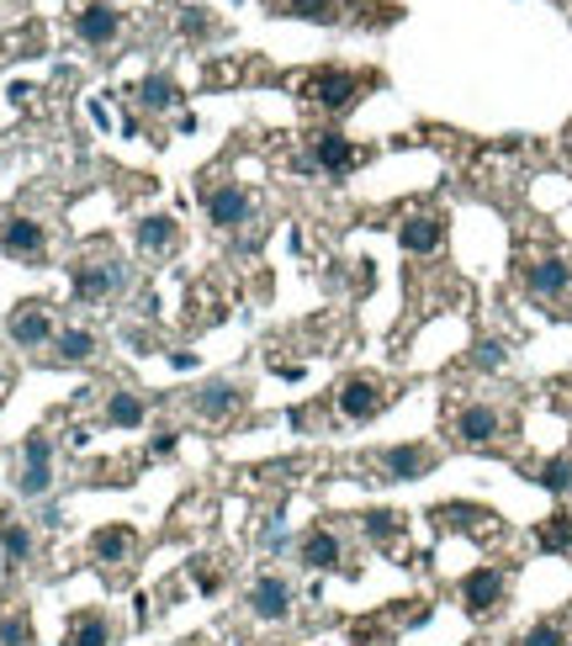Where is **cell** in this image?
Returning a JSON list of instances; mask_svg holds the SVG:
<instances>
[{"mask_svg":"<svg viewBox=\"0 0 572 646\" xmlns=\"http://www.w3.org/2000/svg\"><path fill=\"white\" fill-rule=\"evenodd\" d=\"M535 482L547 488V493H572V455H551L535 466Z\"/></svg>","mask_w":572,"mask_h":646,"instance_id":"f1b7e54d","label":"cell"},{"mask_svg":"<svg viewBox=\"0 0 572 646\" xmlns=\"http://www.w3.org/2000/svg\"><path fill=\"white\" fill-rule=\"evenodd\" d=\"M503 360H509L503 339H477V345H472V366H477V371H503Z\"/></svg>","mask_w":572,"mask_h":646,"instance_id":"d6a6232c","label":"cell"},{"mask_svg":"<svg viewBox=\"0 0 572 646\" xmlns=\"http://www.w3.org/2000/svg\"><path fill=\"white\" fill-rule=\"evenodd\" d=\"M196 202H202V213L213 228H238V223H249V192L238 186V181H207V186H196Z\"/></svg>","mask_w":572,"mask_h":646,"instance_id":"30bf717a","label":"cell"},{"mask_svg":"<svg viewBox=\"0 0 572 646\" xmlns=\"http://www.w3.org/2000/svg\"><path fill=\"white\" fill-rule=\"evenodd\" d=\"M503 434H509V413H503L499 403L472 398V403H461L451 413V440L456 445H467V451H493Z\"/></svg>","mask_w":572,"mask_h":646,"instance_id":"7a4b0ae2","label":"cell"},{"mask_svg":"<svg viewBox=\"0 0 572 646\" xmlns=\"http://www.w3.org/2000/svg\"><path fill=\"white\" fill-rule=\"evenodd\" d=\"M143 419H149V408H143L139 392H112L106 398V424L112 430H139Z\"/></svg>","mask_w":572,"mask_h":646,"instance_id":"d4e9b609","label":"cell"},{"mask_svg":"<svg viewBox=\"0 0 572 646\" xmlns=\"http://www.w3.org/2000/svg\"><path fill=\"white\" fill-rule=\"evenodd\" d=\"M53 488V440L43 430H32L17 451V493L22 499H48Z\"/></svg>","mask_w":572,"mask_h":646,"instance_id":"52a82bcc","label":"cell"},{"mask_svg":"<svg viewBox=\"0 0 572 646\" xmlns=\"http://www.w3.org/2000/svg\"><path fill=\"white\" fill-rule=\"evenodd\" d=\"M127 281H133V270H127V260L122 255H106L101 244L95 249H85L80 260L70 265V291L74 303H112V297H122L127 291Z\"/></svg>","mask_w":572,"mask_h":646,"instance_id":"6da1fadb","label":"cell"},{"mask_svg":"<svg viewBox=\"0 0 572 646\" xmlns=\"http://www.w3.org/2000/svg\"><path fill=\"white\" fill-rule=\"evenodd\" d=\"M170 451H175V430H160L149 440V455H170Z\"/></svg>","mask_w":572,"mask_h":646,"instance_id":"e575fe53","label":"cell"},{"mask_svg":"<svg viewBox=\"0 0 572 646\" xmlns=\"http://www.w3.org/2000/svg\"><path fill=\"white\" fill-rule=\"evenodd\" d=\"M181 32H186V38H213L217 22L213 17H202L196 6H186V11H181Z\"/></svg>","mask_w":572,"mask_h":646,"instance_id":"836d02e7","label":"cell"},{"mask_svg":"<svg viewBox=\"0 0 572 646\" xmlns=\"http://www.w3.org/2000/svg\"><path fill=\"white\" fill-rule=\"evenodd\" d=\"M398 244H404L408 255H435L440 244H446V217L440 213H408L398 223Z\"/></svg>","mask_w":572,"mask_h":646,"instance_id":"ac0fdd59","label":"cell"},{"mask_svg":"<svg viewBox=\"0 0 572 646\" xmlns=\"http://www.w3.org/2000/svg\"><path fill=\"white\" fill-rule=\"evenodd\" d=\"M0 551H6L11 567H22L27 556H32V530H27L22 520H6V514H0Z\"/></svg>","mask_w":572,"mask_h":646,"instance_id":"4316f807","label":"cell"},{"mask_svg":"<svg viewBox=\"0 0 572 646\" xmlns=\"http://www.w3.org/2000/svg\"><path fill=\"white\" fill-rule=\"evenodd\" d=\"M297 562L308 567V573H345V546H339V535L329 525H313L303 530V541H297Z\"/></svg>","mask_w":572,"mask_h":646,"instance_id":"9a60e30c","label":"cell"},{"mask_svg":"<svg viewBox=\"0 0 572 646\" xmlns=\"http://www.w3.org/2000/svg\"><path fill=\"white\" fill-rule=\"evenodd\" d=\"M435 461H440V451H429L419 440H404V445H387V451L371 455V466L381 472V482H419L435 472Z\"/></svg>","mask_w":572,"mask_h":646,"instance_id":"ba28073f","label":"cell"},{"mask_svg":"<svg viewBox=\"0 0 572 646\" xmlns=\"http://www.w3.org/2000/svg\"><path fill=\"white\" fill-rule=\"evenodd\" d=\"M0 387H6V371H0Z\"/></svg>","mask_w":572,"mask_h":646,"instance_id":"8d00e7d4","label":"cell"},{"mask_svg":"<svg viewBox=\"0 0 572 646\" xmlns=\"http://www.w3.org/2000/svg\"><path fill=\"white\" fill-rule=\"evenodd\" d=\"M186 646H207V642H186Z\"/></svg>","mask_w":572,"mask_h":646,"instance_id":"d590c367","label":"cell"},{"mask_svg":"<svg viewBox=\"0 0 572 646\" xmlns=\"http://www.w3.org/2000/svg\"><path fill=\"white\" fill-rule=\"evenodd\" d=\"M191 588H202V594L213 598V594H223V583H228V577H223V567H217L213 556H191Z\"/></svg>","mask_w":572,"mask_h":646,"instance_id":"f546056e","label":"cell"},{"mask_svg":"<svg viewBox=\"0 0 572 646\" xmlns=\"http://www.w3.org/2000/svg\"><path fill=\"white\" fill-rule=\"evenodd\" d=\"M456 594H461V609L472 621H493L503 609V598H509V573L503 567H472V573L456 583Z\"/></svg>","mask_w":572,"mask_h":646,"instance_id":"8992f818","label":"cell"},{"mask_svg":"<svg viewBox=\"0 0 572 646\" xmlns=\"http://www.w3.org/2000/svg\"><path fill=\"white\" fill-rule=\"evenodd\" d=\"M520 276H524V291H530L535 303H562L572 291V265L562 260V255H535Z\"/></svg>","mask_w":572,"mask_h":646,"instance_id":"7c38bea8","label":"cell"},{"mask_svg":"<svg viewBox=\"0 0 572 646\" xmlns=\"http://www.w3.org/2000/svg\"><path fill=\"white\" fill-rule=\"evenodd\" d=\"M6 335L17 339L22 350H43V345H53V312H48V303H38V297H27V303H17V308L6 312Z\"/></svg>","mask_w":572,"mask_h":646,"instance_id":"8fae6325","label":"cell"},{"mask_svg":"<svg viewBox=\"0 0 572 646\" xmlns=\"http://www.w3.org/2000/svg\"><path fill=\"white\" fill-rule=\"evenodd\" d=\"M282 17H303V22H318V27H334L345 17V0H270Z\"/></svg>","mask_w":572,"mask_h":646,"instance_id":"603a6c76","label":"cell"},{"mask_svg":"<svg viewBox=\"0 0 572 646\" xmlns=\"http://www.w3.org/2000/svg\"><path fill=\"white\" fill-rule=\"evenodd\" d=\"M360 535H366L377 551H392L408 535V520L398 514V509H366V514H360Z\"/></svg>","mask_w":572,"mask_h":646,"instance_id":"44dd1931","label":"cell"},{"mask_svg":"<svg viewBox=\"0 0 572 646\" xmlns=\"http://www.w3.org/2000/svg\"><path fill=\"white\" fill-rule=\"evenodd\" d=\"M535 546L551 551V556H568V551H572V509H556L551 520H541V530H535Z\"/></svg>","mask_w":572,"mask_h":646,"instance_id":"cb8c5ba5","label":"cell"},{"mask_svg":"<svg viewBox=\"0 0 572 646\" xmlns=\"http://www.w3.org/2000/svg\"><path fill=\"white\" fill-rule=\"evenodd\" d=\"M292 604H297V588H292V577L286 573H255V583L244 588V609L255 615V621H265V625H282V621H292Z\"/></svg>","mask_w":572,"mask_h":646,"instance_id":"5b68a950","label":"cell"},{"mask_svg":"<svg viewBox=\"0 0 572 646\" xmlns=\"http://www.w3.org/2000/svg\"><path fill=\"white\" fill-rule=\"evenodd\" d=\"M139 249L149 255V260H165V255H175V249H181V223H175L170 213L139 217Z\"/></svg>","mask_w":572,"mask_h":646,"instance_id":"d6986e66","label":"cell"},{"mask_svg":"<svg viewBox=\"0 0 572 646\" xmlns=\"http://www.w3.org/2000/svg\"><path fill=\"white\" fill-rule=\"evenodd\" d=\"M244 403V387L238 382H223V377H213V382H202L196 392H191V408H196V419H207V424H223L234 408Z\"/></svg>","mask_w":572,"mask_h":646,"instance_id":"e0dca14e","label":"cell"},{"mask_svg":"<svg viewBox=\"0 0 572 646\" xmlns=\"http://www.w3.org/2000/svg\"><path fill=\"white\" fill-rule=\"evenodd\" d=\"M64 646H112V621H106V609H80V615H70Z\"/></svg>","mask_w":572,"mask_h":646,"instance_id":"7402d4cb","label":"cell"},{"mask_svg":"<svg viewBox=\"0 0 572 646\" xmlns=\"http://www.w3.org/2000/svg\"><path fill=\"white\" fill-rule=\"evenodd\" d=\"M520 646H572V636H568V625L562 621H535L530 630H524Z\"/></svg>","mask_w":572,"mask_h":646,"instance_id":"4dcf8cb0","label":"cell"},{"mask_svg":"<svg viewBox=\"0 0 572 646\" xmlns=\"http://www.w3.org/2000/svg\"><path fill=\"white\" fill-rule=\"evenodd\" d=\"M133 551H139V530L133 525H101L91 535V556L95 562H106V567H127Z\"/></svg>","mask_w":572,"mask_h":646,"instance_id":"ffe728a7","label":"cell"},{"mask_svg":"<svg viewBox=\"0 0 572 646\" xmlns=\"http://www.w3.org/2000/svg\"><path fill=\"white\" fill-rule=\"evenodd\" d=\"M0 646H32V615L27 609H11L0 621Z\"/></svg>","mask_w":572,"mask_h":646,"instance_id":"1f68e13d","label":"cell"},{"mask_svg":"<svg viewBox=\"0 0 572 646\" xmlns=\"http://www.w3.org/2000/svg\"><path fill=\"white\" fill-rule=\"evenodd\" d=\"M53 350H59V360H70V366H91L95 335L91 329H59V335H53Z\"/></svg>","mask_w":572,"mask_h":646,"instance_id":"484cf974","label":"cell"},{"mask_svg":"<svg viewBox=\"0 0 572 646\" xmlns=\"http://www.w3.org/2000/svg\"><path fill=\"white\" fill-rule=\"evenodd\" d=\"M122 32V11L118 6H106V0H91V6H80L74 11V38L85 43V49H106V43H118Z\"/></svg>","mask_w":572,"mask_h":646,"instance_id":"5bb4252c","label":"cell"},{"mask_svg":"<svg viewBox=\"0 0 572 646\" xmlns=\"http://www.w3.org/2000/svg\"><path fill=\"white\" fill-rule=\"evenodd\" d=\"M392 398H398V392H392V382H381V377H366V371H360V377H345V382H339L334 408H339L350 424H371L377 413H387V408H392Z\"/></svg>","mask_w":572,"mask_h":646,"instance_id":"277c9868","label":"cell"},{"mask_svg":"<svg viewBox=\"0 0 572 646\" xmlns=\"http://www.w3.org/2000/svg\"><path fill=\"white\" fill-rule=\"evenodd\" d=\"M356 165H366V148H356L345 133H313V139H308V170H324V175H350Z\"/></svg>","mask_w":572,"mask_h":646,"instance_id":"4fadbf2b","label":"cell"},{"mask_svg":"<svg viewBox=\"0 0 572 646\" xmlns=\"http://www.w3.org/2000/svg\"><path fill=\"white\" fill-rule=\"evenodd\" d=\"M0 255H11V260H22V265H43L48 260V228L27 213L0 217Z\"/></svg>","mask_w":572,"mask_h":646,"instance_id":"9c48e42d","label":"cell"},{"mask_svg":"<svg viewBox=\"0 0 572 646\" xmlns=\"http://www.w3.org/2000/svg\"><path fill=\"white\" fill-rule=\"evenodd\" d=\"M366 85H377V80H371V74H350V70H313L308 80H303V96H308L318 112L345 117V112L360 101Z\"/></svg>","mask_w":572,"mask_h":646,"instance_id":"3957f363","label":"cell"},{"mask_svg":"<svg viewBox=\"0 0 572 646\" xmlns=\"http://www.w3.org/2000/svg\"><path fill=\"white\" fill-rule=\"evenodd\" d=\"M429 520L440 530H456V535H493L499 530V514L482 509V503H440Z\"/></svg>","mask_w":572,"mask_h":646,"instance_id":"2e32d148","label":"cell"},{"mask_svg":"<svg viewBox=\"0 0 572 646\" xmlns=\"http://www.w3.org/2000/svg\"><path fill=\"white\" fill-rule=\"evenodd\" d=\"M181 101V91H175V80L170 74H149L139 85V106H149V112H165V106H175Z\"/></svg>","mask_w":572,"mask_h":646,"instance_id":"83f0119b","label":"cell"}]
</instances>
